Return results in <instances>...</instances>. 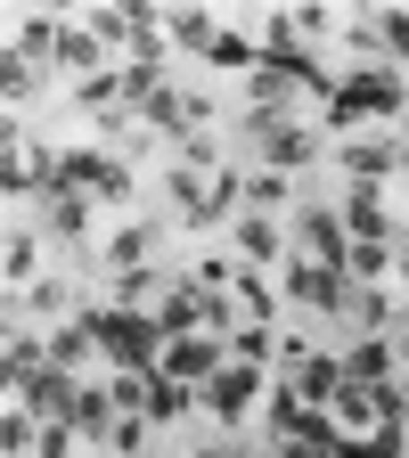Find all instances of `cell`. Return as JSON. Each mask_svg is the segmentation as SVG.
<instances>
[{"label": "cell", "instance_id": "cell-1", "mask_svg": "<svg viewBox=\"0 0 409 458\" xmlns=\"http://www.w3.org/2000/svg\"><path fill=\"white\" fill-rule=\"evenodd\" d=\"M320 114H328V131H361L369 114H377V123H401V114H409L401 66H353V74L336 82V98H328Z\"/></svg>", "mask_w": 409, "mask_h": 458}, {"label": "cell", "instance_id": "cell-2", "mask_svg": "<svg viewBox=\"0 0 409 458\" xmlns=\"http://www.w3.org/2000/svg\"><path fill=\"white\" fill-rule=\"evenodd\" d=\"M82 327L98 335V352L124 360V369H156V360H164L156 311H132V303H82Z\"/></svg>", "mask_w": 409, "mask_h": 458}, {"label": "cell", "instance_id": "cell-3", "mask_svg": "<svg viewBox=\"0 0 409 458\" xmlns=\"http://www.w3.org/2000/svg\"><path fill=\"white\" fill-rule=\"evenodd\" d=\"M262 74L286 82V90H320V106L336 98V74L320 66V57L295 41V17H270V41H262Z\"/></svg>", "mask_w": 409, "mask_h": 458}, {"label": "cell", "instance_id": "cell-4", "mask_svg": "<svg viewBox=\"0 0 409 458\" xmlns=\"http://www.w3.org/2000/svg\"><path fill=\"white\" fill-rule=\"evenodd\" d=\"M286 295H295V303H311V311H328V319H344L361 286L344 278V270H328V262H286Z\"/></svg>", "mask_w": 409, "mask_h": 458}, {"label": "cell", "instance_id": "cell-5", "mask_svg": "<svg viewBox=\"0 0 409 458\" xmlns=\"http://www.w3.org/2000/svg\"><path fill=\"white\" fill-rule=\"evenodd\" d=\"M254 393H262V369H246V360H229L221 377H205V385H197V401L213 410V426H238V418L254 410Z\"/></svg>", "mask_w": 409, "mask_h": 458}, {"label": "cell", "instance_id": "cell-6", "mask_svg": "<svg viewBox=\"0 0 409 458\" xmlns=\"http://www.w3.org/2000/svg\"><path fill=\"white\" fill-rule=\"evenodd\" d=\"M164 377H181V385H205V377H221L229 369V344L221 335H181V344H164V360H156Z\"/></svg>", "mask_w": 409, "mask_h": 458}, {"label": "cell", "instance_id": "cell-7", "mask_svg": "<svg viewBox=\"0 0 409 458\" xmlns=\"http://www.w3.org/2000/svg\"><path fill=\"white\" fill-rule=\"evenodd\" d=\"M9 401H17V410H33V418H66L74 377H66V369H25V377H9Z\"/></svg>", "mask_w": 409, "mask_h": 458}, {"label": "cell", "instance_id": "cell-8", "mask_svg": "<svg viewBox=\"0 0 409 458\" xmlns=\"http://www.w3.org/2000/svg\"><path fill=\"white\" fill-rule=\"evenodd\" d=\"M336 221H344V238H353V246H385V229H393L377 181H353V189H344V213H336Z\"/></svg>", "mask_w": 409, "mask_h": 458}, {"label": "cell", "instance_id": "cell-9", "mask_svg": "<svg viewBox=\"0 0 409 458\" xmlns=\"http://www.w3.org/2000/svg\"><path fill=\"white\" fill-rule=\"evenodd\" d=\"M336 164L353 172V181H385V172H409L401 140H344V148H336Z\"/></svg>", "mask_w": 409, "mask_h": 458}, {"label": "cell", "instance_id": "cell-10", "mask_svg": "<svg viewBox=\"0 0 409 458\" xmlns=\"http://www.w3.org/2000/svg\"><path fill=\"white\" fill-rule=\"evenodd\" d=\"M66 426H74L82 442H115V393L74 385V401H66Z\"/></svg>", "mask_w": 409, "mask_h": 458}, {"label": "cell", "instance_id": "cell-11", "mask_svg": "<svg viewBox=\"0 0 409 458\" xmlns=\"http://www.w3.org/2000/svg\"><path fill=\"white\" fill-rule=\"evenodd\" d=\"M303 246H311V262H328V270H344V254H353V238H344V221H336L328 205L303 213Z\"/></svg>", "mask_w": 409, "mask_h": 458}, {"label": "cell", "instance_id": "cell-12", "mask_svg": "<svg viewBox=\"0 0 409 458\" xmlns=\"http://www.w3.org/2000/svg\"><path fill=\"white\" fill-rule=\"evenodd\" d=\"M57 66H74L82 82H90V74H107V41H98L90 25H57Z\"/></svg>", "mask_w": 409, "mask_h": 458}, {"label": "cell", "instance_id": "cell-13", "mask_svg": "<svg viewBox=\"0 0 409 458\" xmlns=\"http://www.w3.org/2000/svg\"><path fill=\"white\" fill-rule=\"evenodd\" d=\"M189 410H197V385L148 369V426H172V418H189Z\"/></svg>", "mask_w": 409, "mask_h": 458}, {"label": "cell", "instance_id": "cell-14", "mask_svg": "<svg viewBox=\"0 0 409 458\" xmlns=\"http://www.w3.org/2000/svg\"><path fill=\"white\" fill-rule=\"evenodd\" d=\"M295 393L311 401V410H336V393H344V360H320V352H311V360L295 369Z\"/></svg>", "mask_w": 409, "mask_h": 458}, {"label": "cell", "instance_id": "cell-15", "mask_svg": "<svg viewBox=\"0 0 409 458\" xmlns=\"http://www.w3.org/2000/svg\"><path fill=\"white\" fill-rule=\"evenodd\" d=\"M401 450H409V426H369L336 442V458H401Z\"/></svg>", "mask_w": 409, "mask_h": 458}, {"label": "cell", "instance_id": "cell-16", "mask_svg": "<svg viewBox=\"0 0 409 458\" xmlns=\"http://www.w3.org/2000/svg\"><path fill=\"white\" fill-rule=\"evenodd\" d=\"M49 238H66V246H82V238H90V197H74V189H57V197H49Z\"/></svg>", "mask_w": 409, "mask_h": 458}, {"label": "cell", "instance_id": "cell-17", "mask_svg": "<svg viewBox=\"0 0 409 458\" xmlns=\"http://www.w3.org/2000/svg\"><path fill=\"white\" fill-rule=\"evenodd\" d=\"M385 369H393V335H369V344L344 352V377L353 385H385Z\"/></svg>", "mask_w": 409, "mask_h": 458}, {"label": "cell", "instance_id": "cell-18", "mask_svg": "<svg viewBox=\"0 0 409 458\" xmlns=\"http://www.w3.org/2000/svg\"><path fill=\"white\" fill-rule=\"evenodd\" d=\"M132 98V82H124V66H107V74H90V82H74V106H90V114H115Z\"/></svg>", "mask_w": 409, "mask_h": 458}, {"label": "cell", "instance_id": "cell-19", "mask_svg": "<svg viewBox=\"0 0 409 458\" xmlns=\"http://www.w3.org/2000/svg\"><path fill=\"white\" fill-rule=\"evenodd\" d=\"M0 270H9V295L41 270V238H33V229H9V246H0Z\"/></svg>", "mask_w": 409, "mask_h": 458}, {"label": "cell", "instance_id": "cell-20", "mask_svg": "<svg viewBox=\"0 0 409 458\" xmlns=\"http://www.w3.org/2000/svg\"><path fill=\"white\" fill-rule=\"evenodd\" d=\"M164 33H172V41H181V49H197V57H205V49L221 41V25H213L205 9H172V17H164Z\"/></svg>", "mask_w": 409, "mask_h": 458}, {"label": "cell", "instance_id": "cell-21", "mask_svg": "<svg viewBox=\"0 0 409 458\" xmlns=\"http://www.w3.org/2000/svg\"><path fill=\"white\" fill-rule=\"evenodd\" d=\"M229 303L246 311V327H270V311H278V303H270V286H262L254 270H238V278H229Z\"/></svg>", "mask_w": 409, "mask_h": 458}, {"label": "cell", "instance_id": "cell-22", "mask_svg": "<svg viewBox=\"0 0 409 458\" xmlns=\"http://www.w3.org/2000/svg\"><path fill=\"white\" fill-rule=\"evenodd\" d=\"M377 49H385V66H409V9H377Z\"/></svg>", "mask_w": 409, "mask_h": 458}, {"label": "cell", "instance_id": "cell-23", "mask_svg": "<svg viewBox=\"0 0 409 458\" xmlns=\"http://www.w3.org/2000/svg\"><path fill=\"white\" fill-rule=\"evenodd\" d=\"M344 278H353V286L393 278V246H353V254H344Z\"/></svg>", "mask_w": 409, "mask_h": 458}, {"label": "cell", "instance_id": "cell-24", "mask_svg": "<svg viewBox=\"0 0 409 458\" xmlns=\"http://www.w3.org/2000/svg\"><path fill=\"white\" fill-rule=\"evenodd\" d=\"M90 352H98V335H90L82 319H74V327H57V335H49V369H74V360H90Z\"/></svg>", "mask_w": 409, "mask_h": 458}, {"label": "cell", "instance_id": "cell-25", "mask_svg": "<svg viewBox=\"0 0 409 458\" xmlns=\"http://www.w3.org/2000/svg\"><path fill=\"white\" fill-rule=\"evenodd\" d=\"M107 262H115V278H124V270H148V229L140 221L115 229V238H107Z\"/></svg>", "mask_w": 409, "mask_h": 458}, {"label": "cell", "instance_id": "cell-26", "mask_svg": "<svg viewBox=\"0 0 409 458\" xmlns=\"http://www.w3.org/2000/svg\"><path fill=\"white\" fill-rule=\"evenodd\" d=\"M9 49L25 57V66H33V57H57V25H49V17H25V25L9 33Z\"/></svg>", "mask_w": 409, "mask_h": 458}, {"label": "cell", "instance_id": "cell-27", "mask_svg": "<svg viewBox=\"0 0 409 458\" xmlns=\"http://www.w3.org/2000/svg\"><path fill=\"white\" fill-rule=\"evenodd\" d=\"M238 246H246V262H278V221H270V213H246Z\"/></svg>", "mask_w": 409, "mask_h": 458}, {"label": "cell", "instance_id": "cell-28", "mask_svg": "<svg viewBox=\"0 0 409 458\" xmlns=\"http://www.w3.org/2000/svg\"><path fill=\"white\" fill-rule=\"evenodd\" d=\"M0 450H9V458L41 450V426H33V410H17V401H9V418H0Z\"/></svg>", "mask_w": 409, "mask_h": 458}, {"label": "cell", "instance_id": "cell-29", "mask_svg": "<svg viewBox=\"0 0 409 458\" xmlns=\"http://www.w3.org/2000/svg\"><path fill=\"white\" fill-rule=\"evenodd\" d=\"M33 82H41V74L25 66V57H17V49H0V98L17 106V98H33Z\"/></svg>", "mask_w": 409, "mask_h": 458}, {"label": "cell", "instance_id": "cell-30", "mask_svg": "<svg viewBox=\"0 0 409 458\" xmlns=\"http://www.w3.org/2000/svg\"><path fill=\"white\" fill-rule=\"evenodd\" d=\"M221 344H229V360H246V369H262V360H270V327H229Z\"/></svg>", "mask_w": 409, "mask_h": 458}, {"label": "cell", "instance_id": "cell-31", "mask_svg": "<svg viewBox=\"0 0 409 458\" xmlns=\"http://www.w3.org/2000/svg\"><path fill=\"white\" fill-rule=\"evenodd\" d=\"M205 57H213V66H262V49H254L246 33H229V25H221V41H213Z\"/></svg>", "mask_w": 409, "mask_h": 458}, {"label": "cell", "instance_id": "cell-32", "mask_svg": "<svg viewBox=\"0 0 409 458\" xmlns=\"http://www.w3.org/2000/svg\"><path fill=\"white\" fill-rule=\"evenodd\" d=\"M41 458H74V426H66V418L41 426Z\"/></svg>", "mask_w": 409, "mask_h": 458}, {"label": "cell", "instance_id": "cell-33", "mask_svg": "<svg viewBox=\"0 0 409 458\" xmlns=\"http://www.w3.org/2000/svg\"><path fill=\"white\" fill-rule=\"evenodd\" d=\"M246 197H254V205H262V213H270V205H278V197H286V172H262V181H246Z\"/></svg>", "mask_w": 409, "mask_h": 458}, {"label": "cell", "instance_id": "cell-34", "mask_svg": "<svg viewBox=\"0 0 409 458\" xmlns=\"http://www.w3.org/2000/svg\"><path fill=\"white\" fill-rule=\"evenodd\" d=\"M270 458H328V450H320V442H278Z\"/></svg>", "mask_w": 409, "mask_h": 458}, {"label": "cell", "instance_id": "cell-35", "mask_svg": "<svg viewBox=\"0 0 409 458\" xmlns=\"http://www.w3.org/2000/svg\"><path fill=\"white\" fill-rule=\"evenodd\" d=\"M393 278H409V246H393Z\"/></svg>", "mask_w": 409, "mask_h": 458}, {"label": "cell", "instance_id": "cell-36", "mask_svg": "<svg viewBox=\"0 0 409 458\" xmlns=\"http://www.w3.org/2000/svg\"><path fill=\"white\" fill-rule=\"evenodd\" d=\"M393 352H401V360H409V327H401V344H393Z\"/></svg>", "mask_w": 409, "mask_h": 458}]
</instances>
